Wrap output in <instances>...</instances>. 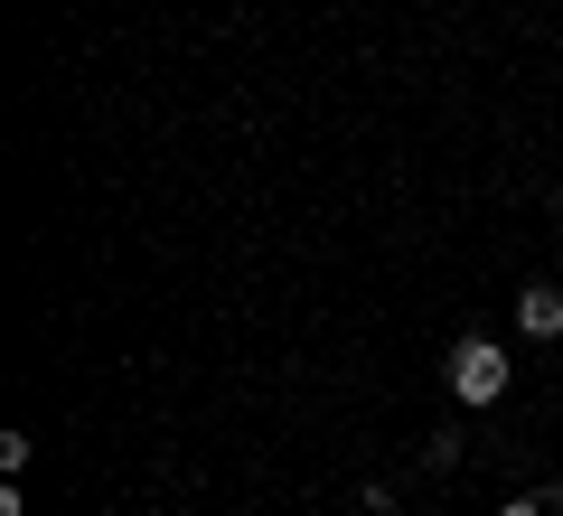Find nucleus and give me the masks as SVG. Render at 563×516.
Masks as SVG:
<instances>
[{"label": "nucleus", "mask_w": 563, "mask_h": 516, "mask_svg": "<svg viewBox=\"0 0 563 516\" xmlns=\"http://www.w3.org/2000/svg\"><path fill=\"white\" fill-rule=\"evenodd\" d=\"M498 516H554V507H544V497H507Z\"/></svg>", "instance_id": "7ed1b4c3"}, {"label": "nucleus", "mask_w": 563, "mask_h": 516, "mask_svg": "<svg viewBox=\"0 0 563 516\" xmlns=\"http://www.w3.org/2000/svg\"><path fill=\"white\" fill-rule=\"evenodd\" d=\"M442 376H451V395H461L470 414H488V404H507V348L498 338H461L442 358Z\"/></svg>", "instance_id": "f257e3e1"}, {"label": "nucleus", "mask_w": 563, "mask_h": 516, "mask_svg": "<svg viewBox=\"0 0 563 516\" xmlns=\"http://www.w3.org/2000/svg\"><path fill=\"white\" fill-rule=\"evenodd\" d=\"M517 329H526V338H563V292H554V282L517 292Z\"/></svg>", "instance_id": "f03ea898"}]
</instances>
